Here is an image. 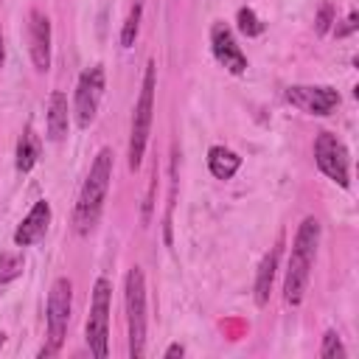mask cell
I'll return each instance as SVG.
<instances>
[{
	"instance_id": "cb8c5ba5",
	"label": "cell",
	"mask_w": 359,
	"mask_h": 359,
	"mask_svg": "<svg viewBox=\"0 0 359 359\" xmlns=\"http://www.w3.org/2000/svg\"><path fill=\"white\" fill-rule=\"evenodd\" d=\"M3 59H6V48H3V31H0V67H3Z\"/></svg>"
},
{
	"instance_id": "3957f363",
	"label": "cell",
	"mask_w": 359,
	"mask_h": 359,
	"mask_svg": "<svg viewBox=\"0 0 359 359\" xmlns=\"http://www.w3.org/2000/svg\"><path fill=\"white\" fill-rule=\"evenodd\" d=\"M154 90H157V65L149 59L146 70H143V84H140V95L132 112V129H129V168L137 171L146 154V143H149V129H151V112H154Z\"/></svg>"
},
{
	"instance_id": "9a60e30c",
	"label": "cell",
	"mask_w": 359,
	"mask_h": 359,
	"mask_svg": "<svg viewBox=\"0 0 359 359\" xmlns=\"http://www.w3.org/2000/svg\"><path fill=\"white\" fill-rule=\"evenodd\" d=\"M241 168V157L227 146H210L208 151V171L216 180H230Z\"/></svg>"
},
{
	"instance_id": "52a82bcc",
	"label": "cell",
	"mask_w": 359,
	"mask_h": 359,
	"mask_svg": "<svg viewBox=\"0 0 359 359\" xmlns=\"http://www.w3.org/2000/svg\"><path fill=\"white\" fill-rule=\"evenodd\" d=\"M314 163H317V168L328 177V180H334L339 188H348L351 185V160H348V149H345V143L337 137V135H331V132H320L317 135V140H314Z\"/></svg>"
},
{
	"instance_id": "277c9868",
	"label": "cell",
	"mask_w": 359,
	"mask_h": 359,
	"mask_svg": "<svg viewBox=\"0 0 359 359\" xmlns=\"http://www.w3.org/2000/svg\"><path fill=\"white\" fill-rule=\"evenodd\" d=\"M123 303H126V328H129V356L140 359L146 353V278L140 266H132L126 272Z\"/></svg>"
},
{
	"instance_id": "4fadbf2b",
	"label": "cell",
	"mask_w": 359,
	"mask_h": 359,
	"mask_svg": "<svg viewBox=\"0 0 359 359\" xmlns=\"http://www.w3.org/2000/svg\"><path fill=\"white\" fill-rule=\"evenodd\" d=\"M70 126V112H67V95L62 90H53L48 98V137L50 140H65Z\"/></svg>"
},
{
	"instance_id": "30bf717a",
	"label": "cell",
	"mask_w": 359,
	"mask_h": 359,
	"mask_svg": "<svg viewBox=\"0 0 359 359\" xmlns=\"http://www.w3.org/2000/svg\"><path fill=\"white\" fill-rule=\"evenodd\" d=\"M286 101L309 115H328L339 104V93L325 84H294L286 90Z\"/></svg>"
},
{
	"instance_id": "d6986e66",
	"label": "cell",
	"mask_w": 359,
	"mask_h": 359,
	"mask_svg": "<svg viewBox=\"0 0 359 359\" xmlns=\"http://www.w3.org/2000/svg\"><path fill=\"white\" fill-rule=\"evenodd\" d=\"M236 22H238V31L244 34V36H258L261 31H264V22L258 20V14L252 11V8H238V14H236Z\"/></svg>"
},
{
	"instance_id": "ffe728a7",
	"label": "cell",
	"mask_w": 359,
	"mask_h": 359,
	"mask_svg": "<svg viewBox=\"0 0 359 359\" xmlns=\"http://www.w3.org/2000/svg\"><path fill=\"white\" fill-rule=\"evenodd\" d=\"M320 356L323 359H345L348 356V351H345V345H342L337 331H325L323 345H320Z\"/></svg>"
},
{
	"instance_id": "7a4b0ae2",
	"label": "cell",
	"mask_w": 359,
	"mask_h": 359,
	"mask_svg": "<svg viewBox=\"0 0 359 359\" xmlns=\"http://www.w3.org/2000/svg\"><path fill=\"white\" fill-rule=\"evenodd\" d=\"M317 244H320V222L314 216H306L294 233L292 255H289V266H286V278H283V300L289 306H300V300L306 294Z\"/></svg>"
},
{
	"instance_id": "5b68a950",
	"label": "cell",
	"mask_w": 359,
	"mask_h": 359,
	"mask_svg": "<svg viewBox=\"0 0 359 359\" xmlns=\"http://www.w3.org/2000/svg\"><path fill=\"white\" fill-rule=\"evenodd\" d=\"M70 309H73V283L67 278H56L50 292H48V306H45V323H48V345L39 351V356H53L59 353L67 323H70Z\"/></svg>"
},
{
	"instance_id": "8992f818",
	"label": "cell",
	"mask_w": 359,
	"mask_h": 359,
	"mask_svg": "<svg viewBox=\"0 0 359 359\" xmlns=\"http://www.w3.org/2000/svg\"><path fill=\"white\" fill-rule=\"evenodd\" d=\"M109 303H112V283L107 278H98L93 286V300H90V314L84 323V339L90 345V353L95 359L107 356V342H109Z\"/></svg>"
},
{
	"instance_id": "5bb4252c",
	"label": "cell",
	"mask_w": 359,
	"mask_h": 359,
	"mask_svg": "<svg viewBox=\"0 0 359 359\" xmlns=\"http://www.w3.org/2000/svg\"><path fill=\"white\" fill-rule=\"evenodd\" d=\"M278 258H280V244H275V247L261 258V264H258V275H255V303H258V306H266V303H269V292H272Z\"/></svg>"
},
{
	"instance_id": "603a6c76",
	"label": "cell",
	"mask_w": 359,
	"mask_h": 359,
	"mask_svg": "<svg viewBox=\"0 0 359 359\" xmlns=\"http://www.w3.org/2000/svg\"><path fill=\"white\" fill-rule=\"evenodd\" d=\"M185 353V348L180 345V342H174V345H168V351H165V359H174V356H182Z\"/></svg>"
},
{
	"instance_id": "9c48e42d",
	"label": "cell",
	"mask_w": 359,
	"mask_h": 359,
	"mask_svg": "<svg viewBox=\"0 0 359 359\" xmlns=\"http://www.w3.org/2000/svg\"><path fill=\"white\" fill-rule=\"evenodd\" d=\"M210 50H213L216 62H219L227 73L241 76V73L247 70V56H244V50L238 48V42H236L230 25L222 22V20H216V22L210 25Z\"/></svg>"
},
{
	"instance_id": "ac0fdd59",
	"label": "cell",
	"mask_w": 359,
	"mask_h": 359,
	"mask_svg": "<svg viewBox=\"0 0 359 359\" xmlns=\"http://www.w3.org/2000/svg\"><path fill=\"white\" fill-rule=\"evenodd\" d=\"M22 266H25L22 255H17V252H3V255H0V283H8V280H14V278H20V275H22Z\"/></svg>"
},
{
	"instance_id": "7402d4cb",
	"label": "cell",
	"mask_w": 359,
	"mask_h": 359,
	"mask_svg": "<svg viewBox=\"0 0 359 359\" xmlns=\"http://www.w3.org/2000/svg\"><path fill=\"white\" fill-rule=\"evenodd\" d=\"M356 20H359V14H356V11H351V14L345 17V25H339V28H337V36H348V34H353V31H356V25H359Z\"/></svg>"
},
{
	"instance_id": "2e32d148",
	"label": "cell",
	"mask_w": 359,
	"mask_h": 359,
	"mask_svg": "<svg viewBox=\"0 0 359 359\" xmlns=\"http://www.w3.org/2000/svg\"><path fill=\"white\" fill-rule=\"evenodd\" d=\"M36 157H39V146H36V140H34V132L25 129L22 137H20V143H17V171H20V174H28V171L34 168Z\"/></svg>"
},
{
	"instance_id": "ba28073f",
	"label": "cell",
	"mask_w": 359,
	"mask_h": 359,
	"mask_svg": "<svg viewBox=\"0 0 359 359\" xmlns=\"http://www.w3.org/2000/svg\"><path fill=\"white\" fill-rule=\"evenodd\" d=\"M104 87H107V73H104L101 65H93L79 76V84H76V123L81 129H87L95 121L98 104L104 98Z\"/></svg>"
},
{
	"instance_id": "44dd1931",
	"label": "cell",
	"mask_w": 359,
	"mask_h": 359,
	"mask_svg": "<svg viewBox=\"0 0 359 359\" xmlns=\"http://www.w3.org/2000/svg\"><path fill=\"white\" fill-rule=\"evenodd\" d=\"M331 20H334V6H331V3H323V6H320V14H317V20H314L317 34H325L328 25H331Z\"/></svg>"
},
{
	"instance_id": "6da1fadb",
	"label": "cell",
	"mask_w": 359,
	"mask_h": 359,
	"mask_svg": "<svg viewBox=\"0 0 359 359\" xmlns=\"http://www.w3.org/2000/svg\"><path fill=\"white\" fill-rule=\"evenodd\" d=\"M112 149H101L87 171V180L79 191V199H76V208H73V227L79 236H87L93 233V227L98 224L101 219V210H104V199H107V191H109V180H112Z\"/></svg>"
},
{
	"instance_id": "8fae6325",
	"label": "cell",
	"mask_w": 359,
	"mask_h": 359,
	"mask_svg": "<svg viewBox=\"0 0 359 359\" xmlns=\"http://www.w3.org/2000/svg\"><path fill=\"white\" fill-rule=\"evenodd\" d=\"M28 50L34 67L45 73L50 67V20L36 8L28 14Z\"/></svg>"
},
{
	"instance_id": "7c38bea8",
	"label": "cell",
	"mask_w": 359,
	"mask_h": 359,
	"mask_svg": "<svg viewBox=\"0 0 359 359\" xmlns=\"http://www.w3.org/2000/svg\"><path fill=\"white\" fill-rule=\"evenodd\" d=\"M48 224H50V205L45 199H39V202H34V208L28 210V216L20 222V227L14 230V244L17 247L36 244L48 233Z\"/></svg>"
},
{
	"instance_id": "e0dca14e",
	"label": "cell",
	"mask_w": 359,
	"mask_h": 359,
	"mask_svg": "<svg viewBox=\"0 0 359 359\" xmlns=\"http://www.w3.org/2000/svg\"><path fill=\"white\" fill-rule=\"evenodd\" d=\"M140 17H143V3L135 0V6L129 8L126 20H123V28H121V45L123 48H132L135 39H137V28H140Z\"/></svg>"
}]
</instances>
